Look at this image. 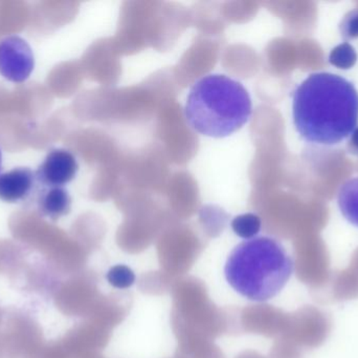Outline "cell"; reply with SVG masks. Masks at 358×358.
I'll return each mask as SVG.
<instances>
[{
    "label": "cell",
    "instance_id": "obj_14",
    "mask_svg": "<svg viewBox=\"0 0 358 358\" xmlns=\"http://www.w3.org/2000/svg\"><path fill=\"white\" fill-rule=\"evenodd\" d=\"M343 38L346 40L358 38V11H352L343 19L340 25Z\"/></svg>",
    "mask_w": 358,
    "mask_h": 358
},
{
    "label": "cell",
    "instance_id": "obj_8",
    "mask_svg": "<svg viewBox=\"0 0 358 358\" xmlns=\"http://www.w3.org/2000/svg\"><path fill=\"white\" fill-rule=\"evenodd\" d=\"M38 210L52 221L67 216L71 210V197L65 187H42L38 193Z\"/></svg>",
    "mask_w": 358,
    "mask_h": 358
},
{
    "label": "cell",
    "instance_id": "obj_7",
    "mask_svg": "<svg viewBox=\"0 0 358 358\" xmlns=\"http://www.w3.org/2000/svg\"><path fill=\"white\" fill-rule=\"evenodd\" d=\"M37 184L35 172L29 167H16L0 174V201L18 203L33 193Z\"/></svg>",
    "mask_w": 358,
    "mask_h": 358
},
{
    "label": "cell",
    "instance_id": "obj_19",
    "mask_svg": "<svg viewBox=\"0 0 358 358\" xmlns=\"http://www.w3.org/2000/svg\"><path fill=\"white\" fill-rule=\"evenodd\" d=\"M1 322H2V312H1V310H0V325H1Z\"/></svg>",
    "mask_w": 358,
    "mask_h": 358
},
{
    "label": "cell",
    "instance_id": "obj_18",
    "mask_svg": "<svg viewBox=\"0 0 358 358\" xmlns=\"http://www.w3.org/2000/svg\"><path fill=\"white\" fill-rule=\"evenodd\" d=\"M1 165H2V153H1V149H0V170H1Z\"/></svg>",
    "mask_w": 358,
    "mask_h": 358
},
{
    "label": "cell",
    "instance_id": "obj_2",
    "mask_svg": "<svg viewBox=\"0 0 358 358\" xmlns=\"http://www.w3.org/2000/svg\"><path fill=\"white\" fill-rule=\"evenodd\" d=\"M294 263L281 242L259 237L236 246L224 266L227 283L240 296L254 302H266L285 287Z\"/></svg>",
    "mask_w": 358,
    "mask_h": 358
},
{
    "label": "cell",
    "instance_id": "obj_1",
    "mask_svg": "<svg viewBox=\"0 0 358 358\" xmlns=\"http://www.w3.org/2000/svg\"><path fill=\"white\" fill-rule=\"evenodd\" d=\"M292 117L307 142L338 144L357 128V88L336 74H311L292 92Z\"/></svg>",
    "mask_w": 358,
    "mask_h": 358
},
{
    "label": "cell",
    "instance_id": "obj_12",
    "mask_svg": "<svg viewBox=\"0 0 358 358\" xmlns=\"http://www.w3.org/2000/svg\"><path fill=\"white\" fill-rule=\"evenodd\" d=\"M357 53L355 46L349 42H343L332 48L328 60L330 64L341 69H352L357 62Z\"/></svg>",
    "mask_w": 358,
    "mask_h": 358
},
{
    "label": "cell",
    "instance_id": "obj_9",
    "mask_svg": "<svg viewBox=\"0 0 358 358\" xmlns=\"http://www.w3.org/2000/svg\"><path fill=\"white\" fill-rule=\"evenodd\" d=\"M27 267L29 265L20 248L8 242L0 243V275L14 281L23 277Z\"/></svg>",
    "mask_w": 358,
    "mask_h": 358
},
{
    "label": "cell",
    "instance_id": "obj_4",
    "mask_svg": "<svg viewBox=\"0 0 358 358\" xmlns=\"http://www.w3.org/2000/svg\"><path fill=\"white\" fill-rule=\"evenodd\" d=\"M1 333L8 358H38L45 345L39 324L18 311L8 315Z\"/></svg>",
    "mask_w": 358,
    "mask_h": 358
},
{
    "label": "cell",
    "instance_id": "obj_15",
    "mask_svg": "<svg viewBox=\"0 0 358 358\" xmlns=\"http://www.w3.org/2000/svg\"><path fill=\"white\" fill-rule=\"evenodd\" d=\"M61 353L56 344H45L42 348L38 358H60Z\"/></svg>",
    "mask_w": 358,
    "mask_h": 358
},
{
    "label": "cell",
    "instance_id": "obj_5",
    "mask_svg": "<svg viewBox=\"0 0 358 358\" xmlns=\"http://www.w3.org/2000/svg\"><path fill=\"white\" fill-rule=\"evenodd\" d=\"M35 67L31 46L20 36L13 35L0 41V75L14 83L29 79Z\"/></svg>",
    "mask_w": 358,
    "mask_h": 358
},
{
    "label": "cell",
    "instance_id": "obj_13",
    "mask_svg": "<svg viewBox=\"0 0 358 358\" xmlns=\"http://www.w3.org/2000/svg\"><path fill=\"white\" fill-rule=\"evenodd\" d=\"M106 279L113 287L117 289H127L136 282V275L129 267L125 265H117L108 271Z\"/></svg>",
    "mask_w": 358,
    "mask_h": 358
},
{
    "label": "cell",
    "instance_id": "obj_16",
    "mask_svg": "<svg viewBox=\"0 0 358 358\" xmlns=\"http://www.w3.org/2000/svg\"><path fill=\"white\" fill-rule=\"evenodd\" d=\"M348 149L351 153L358 156V126L349 137Z\"/></svg>",
    "mask_w": 358,
    "mask_h": 358
},
{
    "label": "cell",
    "instance_id": "obj_11",
    "mask_svg": "<svg viewBox=\"0 0 358 358\" xmlns=\"http://www.w3.org/2000/svg\"><path fill=\"white\" fill-rule=\"evenodd\" d=\"M231 229L238 237L244 240H250L256 237V235L260 233L262 222L260 216L255 214H244L236 216L231 221Z\"/></svg>",
    "mask_w": 358,
    "mask_h": 358
},
{
    "label": "cell",
    "instance_id": "obj_17",
    "mask_svg": "<svg viewBox=\"0 0 358 358\" xmlns=\"http://www.w3.org/2000/svg\"><path fill=\"white\" fill-rule=\"evenodd\" d=\"M0 358H8L6 344H4L3 336H2L1 332H0Z\"/></svg>",
    "mask_w": 358,
    "mask_h": 358
},
{
    "label": "cell",
    "instance_id": "obj_6",
    "mask_svg": "<svg viewBox=\"0 0 358 358\" xmlns=\"http://www.w3.org/2000/svg\"><path fill=\"white\" fill-rule=\"evenodd\" d=\"M79 172L77 158L71 151L55 149L36 170L37 183L42 187H64L75 180Z\"/></svg>",
    "mask_w": 358,
    "mask_h": 358
},
{
    "label": "cell",
    "instance_id": "obj_10",
    "mask_svg": "<svg viewBox=\"0 0 358 358\" xmlns=\"http://www.w3.org/2000/svg\"><path fill=\"white\" fill-rule=\"evenodd\" d=\"M338 205L344 218L358 228V177L349 179L341 186Z\"/></svg>",
    "mask_w": 358,
    "mask_h": 358
},
{
    "label": "cell",
    "instance_id": "obj_3",
    "mask_svg": "<svg viewBox=\"0 0 358 358\" xmlns=\"http://www.w3.org/2000/svg\"><path fill=\"white\" fill-rule=\"evenodd\" d=\"M252 113V102L241 82L210 74L189 88L185 106L187 123L198 134L225 138L243 128Z\"/></svg>",
    "mask_w": 358,
    "mask_h": 358
}]
</instances>
